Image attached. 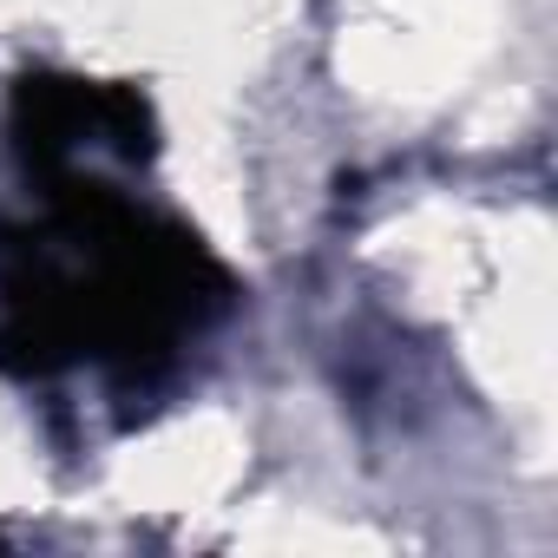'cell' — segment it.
<instances>
[{
	"label": "cell",
	"instance_id": "cell-1",
	"mask_svg": "<svg viewBox=\"0 0 558 558\" xmlns=\"http://www.w3.org/2000/svg\"><path fill=\"white\" fill-rule=\"evenodd\" d=\"M223 310L230 269L184 223L73 171L47 184V230H27L0 269V362L14 375L73 362L151 375Z\"/></svg>",
	"mask_w": 558,
	"mask_h": 558
},
{
	"label": "cell",
	"instance_id": "cell-2",
	"mask_svg": "<svg viewBox=\"0 0 558 558\" xmlns=\"http://www.w3.org/2000/svg\"><path fill=\"white\" fill-rule=\"evenodd\" d=\"M93 145H112L119 158L145 165L158 151L151 106L132 86H93V80H60V73H27L14 86V151L40 191L73 178Z\"/></svg>",
	"mask_w": 558,
	"mask_h": 558
}]
</instances>
